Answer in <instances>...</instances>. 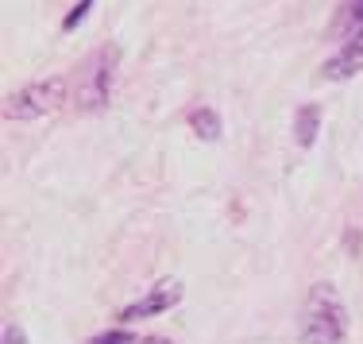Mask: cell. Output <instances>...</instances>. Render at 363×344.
Here are the masks:
<instances>
[{"label": "cell", "mask_w": 363, "mask_h": 344, "mask_svg": "<svg viewBox=\"0 0 363 344\" xmlns=\"http://www.w3.org/2000/svg\"><path fill=\"white\" fill-rule=\"evenodd\" d=\"M348 329V314H344V302L328 282L309 290L306 306H301V321H298V333H301V344H336Z\"/></svg>", "instance_id": "1"}, {"label": "cell", "mask_w": 363, "mask_h": 344, "mask_svg": "<svg viewBox=\"0 0 363 344\" xmlns=\"http://www.w3.org/2000/svg\"><path fill=\"white\" fill-rule=\"evenodd\" d=\"M112 70H116V47H101L97 55L85 58V66L77 70V82H74V105L82 113H97V109L108 105Z\"/></svg>", "instance_id": "2"}, {"label": "cell", "mask_w": 363, "mask_h": 344, "mask_svg": "<svg viewBox=\"0 0 363 344\" xmlns=\"http://www.w3.org/2000/svg\"><path fill=\"white\" fill-rule=\"evenodd\" d=\"M62 101H66V77H47V82L23 85L20 93H12L4 105V116L8 120H35V116L55 113Z\"/></svg>", "instance_id": "3"}, {"label": "cell", "mask_w": 363, "mask_h": 344, "mask_svg": "<svg viewBox=\"0 0 363 344\" xmlns=\"http://www.w3.org/2000/svg\"><path fill=\"white\" fill-rule=\"evenodd\" d=\"M182 298V282L178 279H162V282H155L151 290L140 298V302H132L124 309V321H140V317H155V314H162V309H170Z\"/></svg>", "instance_id": "4"}, {"label": "cell", "mask_w": 363, "mask_h": 344, "mask_svg": "<svg viewBox=\"0 0 363 344\" xmlns=\"http://www.w3.org/2000/svg\"><path fill=\"white\" fill-rule=\"evenodd\" d=\"M359 70H363V35H356L348 47L340 50V55L325 62V77H328V82H344V77H352Z\"/></svg>", "instance_id": "5"}, {"label": "cell", "mask_w": 363, "mask_h": 344, "mask_svg": "<svg viewBox=\"0 0 363 344\" xmlns=\"http://www.w3.org/2000/svg\"><path fill=\"white\" fill-rule=\"evenodd\" d=\"M317 124H321V109H317V105H301L298 120H294V132H298L301 148H309V143L317 140Z\"/></svg>", "instance_id": "6"}, {"label": "cell", "mask_w": 363, "mask_h": 344, "mask_svg": "<svg viewBox=\"0 0 363 344\" xmlns=\"http://www.w3.org/2000/svg\"><path fill=\"white\" fill-rule=\"evenodd\" d=\"M189 128H194L201 140H217L220 135V116L213 113V109H194V113H189Z\"/></svg>", "instance_id": "7"}, {"label": "cell", "mask_w": 363, "mask_h": 344, "mask_svg": "<svg viewBox=\"0 0 363 344\" xmlns=\"http://www.w3.org/2000/svg\"><path fill=\"white\" fill-rule=\"evenodd\" d=\"M89 8H93V0H82V4H77V8H74L70 16H66V31H74L77 23H82L85 16H89Z\"/></svg>", "instance_id": "8"}, {"label": "cell", "mask_w": 363, "mask_h": 344, "mask_svg": "<svg viewBox=\"0 0 363 344\" xmlns=\"http://www.w3.org/2000/svg\"><path fill=\"white\" fill-rule=\"evenodd\" d=\"M89 344H132V333H101V337H93Z\"/></svg>", "instance_id": "9"}, {"label": "cell", "mask_w": 363, "mask_h": 344, "mask_svg": "<svg viewBox=\"0 0 363 344\" xmlns=\"http://www.w3.org/2000/svg\"><path fill=\"white\" fill-rule=\"evenodd\" d=\"M348 20H352V28H359V35H363V0H352Z\"/></svg>", "instance_id": "10"}, {"label": "cell", "mask_w": 363, "mask_h": 344, "mask_svg": "<svg viewBox=\"0 0 363 344\" xmlns=\"http://www.w3.org/2000/svg\"><path fill=\"white\" fill-rule=\"evenodd\" d=\"M4 344H23V333L16 329V325H8V329H4Z\"/></svg>", "instance_id": "11"}, {"label": "cell", "mask_w": 363, "mask_h": 344, "mask_svg": "<svg viewBox=\"0 0 363 344\" xmlns=\"http://www.w3.org/2000/svg\"><path fill=\"white\" fill-rule=\"evenodd\" d=\"M143 344H170V340H162V337H151V340H143Z\"/></svg>", "instance_id": "12"}]
</instances>
